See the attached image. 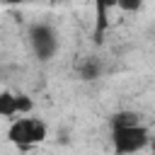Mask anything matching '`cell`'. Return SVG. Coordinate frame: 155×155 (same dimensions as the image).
Listing matches in <instances>:
<instances>
[{"label":"cell","mask_w":155,"mask_h":155,"mask_svg":"<svg viewBox=\"0 0 155 155\" xmlns=\"http://www.w3.org/2000/svg\"><path fill=\"white\" fill-rule=\"evenodd\" d=\"M48 136V128H46V121L36 119V116H15L10 128H7V140L22 150L41 143L44 138Z\"/></svg>","instance_id":"6da1fadb"},{"label":"cell","mask_w":155,"mask_h":155,"mask_svg":"<svg viewBox=\"0 0 155 155\" xmlns=\"http://www.w3.org/2000/svg\"><path fill=\"white\" fill-rule=\"evenodd\" d=\"M27 39H29L31 53H34L39 61H51V58L56 56V51H58V34H56V29H53L51 24H46V22L31 24Z\"/></svg>","instance_id":"7a4b0ae2"},{"label":"cell","mask_w":155,"mask_h":155,"mask_svg":"<svg viewBox=\"0 0 155 155\" xmlns=\"http://www.w3.org/2000/svg\"><path fill=\"white\" fill-rule=\"evenodd\" d=\"M111 143L116 153H136L143 150L150 143V128L140 121L133 126H121V128H111Z\"/></svg>","instance_id":"3957f363"},{"label":"cell","mask_w":155,"mask_h":155,"mask_svg":"<svg viewBox=\"0 0 155 155\" xmlns=\"http://www.w3.org/2000/svg\"><path fill=\"white\" fill-rule=\"evenodd\" d=\"M78 75H80V80H85V82L97 80V78L102 75V63H99V58L85 56V58L78 63Z\"/></svg>","instance_id":"277c9868"},{"label":"cell","mask_w":155,"mask_h":155,"mask_svg":"<svg viewBox=\"0 0 155 155\" xmlns=\"http://www.w3.org/2000/svg\"><path fill=\"white\" fill-rule=\"evenodd\" d=\"M19 114V104H17V94L2 90L0 92V119H15Z\"/></svg>","instance_id":"5b68a950"},{"label":"cell","mask_w":155,"mask_h":155,"mask_svg":"<svg viewBox=\"0 0 155 155\" xmlns=\"http://www.w3.org/2000/svg\"><path fill=\"white\" fill-rule=\"evenodd\" d=\"M111 128H121V126H133V124H140V114L138 111H131V109H124V111H116L111 119H109Z\"/></svg>","instance_id":"8992f818"},{"label":"cell","mask_w":155,"mask_h":155,"mask_svg":"<svg viewBox=\"0 0 155 155\" xmlns=\"http://www.w3.org/2000/svg\"><path fill=\"white\" fill-rule=\"evenodd\" d=\"M114 5L124 12H138L143 7V0H114Z\"/></svg>","instance_id":"52a82bcc"},{"label":"cell","mask_w":155,"mask_h":155,"mask_svg":"<svg viewBox=\"0 0 155 155\" xmlns=\"http://www.w3.org/2000/svg\"><path fill=\"white\" fill-rule=\"evenodd\" d=\"M17 104H19V114H29L31 107H34V102L27 94H17Z\"/></svg>","instance_id":"ba28073f"},{"label":"cell","mask_w":155,"mask_h":155,"mask_svg":"<svg viewBox=\"0 0 155 155\" xmlns=\"http://www.w3.org/2000/svg\"><path fill=\"white\" fill-rule=\"evenodd\" d=\"M0 2H2V5H22L24 0H0Z\"/></svg>","instance_id":"9c48e42d"},{"label":"cell","mask_w":155,"mask_h":155,"mask_svg":"<svg viewBox=\"0 0 155 155\" xmlns=\"http://www.w3.org/2000/svg\"><path fill=\"white\" fill-rule=\"evenodd\" d=\"M148 145H150V150L155 153V136H150V143H148Z\"/></svg>","instance_id":"30bf717a"}]
</instances>
